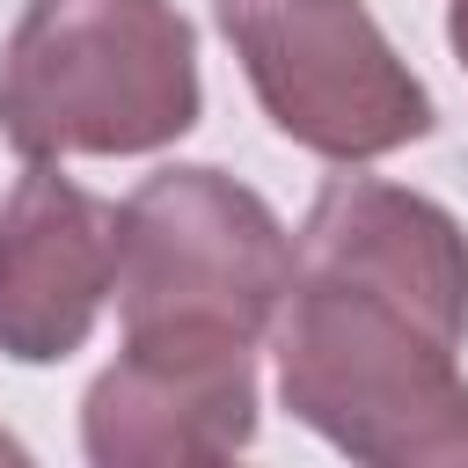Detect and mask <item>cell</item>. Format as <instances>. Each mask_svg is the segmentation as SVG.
<instances>
[{"mask_svg": "<svg viewBox=\"0 0 468 468\" xmlns=\"http://www.w3.org/2000/svg\"><path fill=\"white\" fill-rule=\"evenodd\" d=\"M278 395L373 468L468 461V234L446 205L329 176L292 234L278 300Z\"/></svg>", "mask_w": 468, "mask_h": 468, "instance_id": "obj_1", "label": "cell"}, {"mask_svg": "<svg viewBox=\"0 0 468 468\" xmlns=\"http://www.w3.org/2000/svg\"><path fill=\"white\" fill-rule=\"evenodd\" d=\"M197 102V29L176 0H29L0 51V139L22 161L161 154Z\"/></svg>", "mask_w": 468, "mask_h": 468, "instance_id": "obj_2", "label": "cell"}, {"mask_svg": "<svg viewBox=\"0 0 468 468\" xmlns=\"http://www.w3.org/2000/svg\"><path fill=\"white\" fill-rule=\"evenodd\" d=\"M292 285L285 219L219 168H161L117 205V314L124 336L197 329L263 344Z\"/></svg>", "mask_w": 468, "mask_h": 468, "instance_id": "obj_3", "label": "cell"}, {"mask_svg": "<svg viewBox=\"0 0 468 468\" xmlns=\"http://www.w3.org/2000/svg\"><path fill=\"white\" fill-rule=\"evenodd\" d=\"M263 117L322 161H380L431 132V95L366 0H212Z\"/></svg>", "mask_w": 468, "mask_h": 468, "instance_id": "obj_4", "label": "cell"}, {"mask_svg": "<svg viewBox=\"0 0 468 468\" xmlns=\"http://www.w3.org/2000/svg\"><path fill=\"white\" fill-rule=\"evenodd\" d=\"M256 344L154 329L95 373L80 402V446L95 468H197L234 461L256 439Z\"/></svg>", "mask_w": 468, "mask_h": 468, "instance_id": "obj_5", "label": "cell"}, {"mask_svg": "<svg viewBox=\"0 0 468 468\" xmlns=\"http://www.w3.org/2000/svg\"><path fill=\"white\" fill-rule=\"evenodd\" d=\"M117 292V205L29 161L0 205V351L15 366L73 358Z\"/></svg>", "mask_w": 468, "mask_h": 468, "instance_id": "obj_6", "label": "cell"}, {"mask_svg": "<svg viewBox=\"0 0 468 468\" xmlns=\"http://www.w3.org/2000/svg\"><path fill=\"white\" fill-rule=\"evenodd\" d=\"M446 44H453V58H461V73H468V0L446 7Z\"/></svg>", "mask_w": 468, "mask_h": 468, "instance_id": "obj_7", "label": "cell"}, {"mask_svg": "<svg viewBox=\"0 0 468 468\" xmlns=\"http://www.w3.org/2000/svg\"><path fill=\"white\" fill-rule=\"evenodd\" d=\"M0 461H22V446H15V439H7V431H0Z\"/></svg>", "mask_w": 468, "mask_h": 468, "instance_id": "obj_8", "label": "cell"}]
</instances>
